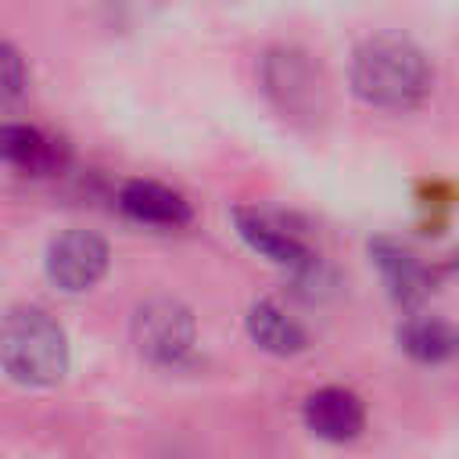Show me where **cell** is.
I'll return each mask as SVG.
<instances>
[{"mask_svg": "<svg viewBox=\"0 0 459 459\" xmlns=\"http://www.w3.org/2000/svg\"><path fill=\"white\" fill-rule=\"evenodd\" d=\"M430 79L434 72L427 65V54L416 43L398 39V36L366 39L351 61L355 93L366 104L387 108V111L416 108L430 93Z\"/></svg>", "mask_w": 459, "mask_h": 459, "instance_id": "6da1fadb", "label": "cell"}, {"mask_svg": "<svg viewBox=\"0 0 459 459\" xmlns=\"http://www.w3.org/2000/svg\"><path fill=\"white\" fill-rule=\"evenodd\" d=\"M0 366L29 387L57 384L68 369V337L43 308H11L0 319Z\"/></svg>", "mask_w": 459, "mask_h": 459, "instance_id": "7a4b0ae2", "label": "cell"}, {"mask_svg": "<svg viewBox=\"0 0 459 459\" xmlns=\"http://www.w3.org/2000/svg\"><path fill=\"white\" fill-rule=\"evenodd\" d=\"M133 341L154 366H176L194 351L197 326L186 305L172 298H151L133 316Z\"/></svg>", "mask_w": 459, "mask_h": 459, "instance_id": "3957f363", "label": "cell"}, {"mask_svg": "<svg viewBox=\"0 0 459 459\" xmlns=\"http://www.w3.org/2000/svg\"><path fill=\"white\" fill-rule=\"evenodd\" d=\"M262 79L269 97L290 118H312L323 111V79L298 50H273L262 61Z\"/></svg>", "mask_w": 459, "mask_h": 459, "instance_id": "277c9868", "label": "cell"}, {"mask_svg": "<svg viewBox=\"0 0 459 459\" xmlns=\"http://www.w3.org/2000/svg\"><path fill=\"white\" fill-rule=\"evenodd\" d=\"M104 273H108V244L97 233L68 230L57 240H50V247H47V276L61 290H68V294L90 290Z\"/></svg>", "mask_w": 459, "mask_h": 459, "instance_id": "5b68a950", "label": "cell"}, {"mask_svg": "<svg viewBox=\"0 0 459 459\" xmlns=\"http://www.w3.org/2000/svg\"><path fill=\"white\" fill-rule=\"evenodd\" d=\"M233 226L244 237L247 247H255L258 255H265L276 265H287L294 273H312L316 269V255L312 247L276 215L258 212V208H233Z\"/></svg>", "mask_w": 459, "mask_h": 459, "instance_id": "8992f818", "label": "cell"}, {"mask_svg": "<svg viewBox=\"0 0 459 459\" xmlns=\"http://www.w3.org/2000/svg\"><path fill=\"white\" fill-rule=\"evenodd\" d=\"M305 423L323 441H351L366 427V409L348 387H319L305 398Z\"/></svg>", "mask_w": 459, "mask_h": 459, "instance_id": "52a82bcc", "label": "cell"}, {"mask_svg": "<svg viewBox=\"0 0 459 459\" xmlns=\"http://www.w3.org/2000/svg\"><path fill=\"white\" fill-rule=\"evenodd\" d=\"M118 204L129 219L147 222V226L176 230V226L190 222V204L183 201V194H176L154 179H129L118 190Z\"/></svg>", "mask_w": 459, "mask_h": 459, "instance_id": "ba28073f", "label": "cell"}, {"mask_svg": "<svg viewBox=\"0 0 459 459\" xmlns=\"http://www.w3.org/2000/svg\"><path fill=\"white\" fill-rule=\"evenodd\" d=\"M398 344L409 359L441 366L459 355V326L441 316H409L398 326Z\"/></svg>", "mask_w": 459, "mask_h": 459, "instance_id": "9c48e42d", "label": "cell"}, {"mask_svg": "<svg viewBox=\"0 0 459 459\" xmlns=\"http://www.w3.org/2000/svg\"><path fill=\"white\" fill-rule=\"evenodd\" d=\"M369 255H373L384 283L391 287V294L398 301H416V298H423L430 290V280L434 276H430V269L409 247H402L394 240H373Z\"/></svg>", "mask_w": 459, "mask_h": 459, "instance_id": "30bf717a", "label": "cell"}, {"mask_svg": "<svg viewBox=\"0 0 459 459\" xmlns=\"http://www.w3.org/2000/svg\"><path fill=\"white\" fill-rule=\"evenodd\" d=\"M0 158L29 172H54L61 165V143L36 126L0 122Z\"/></svg>", "mask_w": 459, "mask_h": 459, "instance_id": "8fae6325", "label": "cell"}, {"mask_svg": "<svg viewBox=\"0 0 459 459\" xmlns=\"http://www.w3.org/2000/svg\"><path fill=\"white\" fill-rule=\"evenodd\" d=\"M247 333H251V341L258 348H265L273 355H298L308 344L305 330L280 305H273V301L251 305V312H247Z\"/></svg>", "mask_w": 459, "mask_h": 459, "instance_id": "7c38bea8", "label": "cell"}, {"mask_svg": "<svg viewBox=\"0 0 459 459\" xmlns=\"http://www.w3.org/2000/svg\"><path fill=\"white\" fill-rule=\"evenodd\" d=\"M22 93H25V61L7 39H0V100H14Z\"/></svg>", "mask_w": 459, "mask_h": 459, "instance_id": "4fadbf2b", "label": "cell"}]
</instances>
